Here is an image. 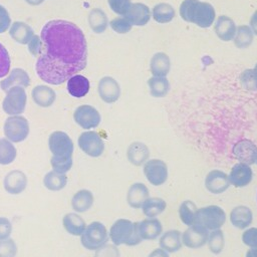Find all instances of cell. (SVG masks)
I'll return each mask as SVG.
<instances>
[{"instance_id": "6da1fadb", "label": "cell", "mask_w": 257, "mask_h": 257, "mask_svg": "<svg viewBox=\"0 0 257 257\" xmlns=\"http://www.w3.org/2000/svg\"><path fill=\"white\" fill-rule=\"evenodd\" d=\"M40 36L43 48L35 68L43 81L59 85L84 69L87 59L86 40L74 23L65 20L48 21Z\"/></svg>"}, {"instance_id": "7a4b0ae2", "label": "cell", "mask_w": 257, "mask_h": 257, "mask_svg": "<svg viewBox=\"0 0 257 257\" xmlns=\"http://www.w3.org/2000/svg\"><path fill=\"white\" fill-rule=\"evenodd\" d=\"M48 147L52 154L50 160L52 169L59 174H65L72 167L73 143L63 132H53L48 139Z\"/></svg>"}, {"instance_id": "3957f363", "label": "cell", "mask_w": 257, "mask_h": 257, "mask_svg": "<svg viewBox=\"0 0 257 257\" xmlns=\"http://www.w3.org/2000/svg\"><path fill=\"white\" fill-rule=\"evenodd\" d=\"M180 15L187 22L208 28L213 24L216 13L210 3L200 0H184L180 6Z\"/></svg>"}, {"instance_id": "277c9868", "label": "cell", "mask_w": 257, "mask_h": 257, "mask_svg": "<svg viewBox=\"0 0 257 257\" xmlns=\"http://www.w3.org/2000/svg\"><path fill=\"white\" fill-rule=\"evenodd\" d=\"M108 237L113 245L120 246H137L143 240L138 231V222L128 219H117L111 225L108 231Z\"/></svg>"}, {"instance_id": "5b68a950", "label": "cell", "mask_w": 257, "mask_h": 257, "mask_svg": "<svg viewBox=\"0 0 257 257\" xmlns=\"http://www.w3.org/2000/svg\"><path fill=\"white\" fill-rule=\"evenodd\" d=\"M226 222V213L220 206L209 205L197 209L195 223L208 231L221 229Z\"/></svg>"}, {"instance_id": "8992f818", "label": "cell", "mask_w": 257, "mask_h": 257, "mask_svg": "<svg viewBox=\"0 0 257 257\" xmlns=\"http://www.w3.org/2000/svg\"><path fill=\"white\" fill-rule=\"evenodd\" d=\"M81 245L90 251H96L106 244L108 241V232L105 226L98 222H91L88 226H86L83 233L80 235Z\"/></svg>"}, {"instance_id": "52a82bcc", "label": "cell", "mask_w": 257, "mask_h": 257, "mask_svg": "<svg viewBox=\"0 0 257 257\" xmlns=\"http://www.w3.org/2000/svg\"><path fill=\"white\" fill-rule=\"evenodd\" d=\"M6 96L3 100V110L10 115H17L24 111L26 106V92L23 87L13 86L6 91Z\"/></svg>"}, {"instance_id": "ba28073f", "label": "cell", "mask_w": 257, "mask_h": 257, "mask_svg": "<svg viewBox=\"0 0 257 257\" xmlns=\"http://www.w3.org/2000/svg\"><path fill=\"white\" fill-rule=\"evenodd\" d=\"M147 181L153 186H162L168 180L169 171L167 164L160 159H149L143 168Z\"/></svg>"}, {"instance_id": "9c48e42d", "label": "cell", "mask_w": 257, "mask_h": 257, "mask_svg": "<svg viewBox=\"0 0 257 257\" xmlns=\"http://www.w3.org/2000/svg\"><path fill=\"white\" fill-rule=\"evenodd\" d=\"M29 134V124L25 117L13 115L4 123V135L10 142L19 143L24 141Z\"/></svg>"}, {"instance_id": "30bf717a", "label": "cell", "mask_w": 257, "mask_h": 257, "mask_svg": "<svg viewBox=\"0 0 257 257\" xmlns=\"http://www.w3.org/2000/svg\"><path fill=\"white\" fill-rule=\"evenodd\" d=\"M77 144L84 154L92 158L101 156L104 151V143L100 136L95 132L88 131L80 134Z\"/></svg>"}, {"instance_id": "8fae6325", "label": "cell", "mask_w": 257, "mask_h": 257, "mask_svg": "<svg viewBox=\"0 0 257 257\" xmlns=\"http://www.w3.org/2000/svg\"><path fill=\"white\" fill-rule=\"evenodd\" d=\"M209 231L204 227L193 224L182 233V243L189 249H199L207 244Z\"/></svg>"}, {"instance_id": "7c38bea8", "label": "cell", "mask_w": 257, "mask_h": 257, "mask_svg": "<svg viewBox=\"0 0 257 257\" xmlns=\"http://www.w3.org/2000/svg\"><path fill=\"white\" fill-rule=\"evenodd\" d=\"M73 118L75 122L84 130L98 126L101 119L99 112L93 106L87 104L78 106L73 113Z\"/></svg>"}, {"instance_id": "4fadbf2b", "label": "cell", "mask_w": 257, "mask_h": 257, "mask_svg": "<svg viewBox=\"0 0 257 257\" xmlns=\"http://www.w3.org/2000/svg\"><path fill=\"white\" fill-rule=\"evenodd\" d=\"M205 188L214 195H219L227 191L230 187L228 175L221 170H212L205 177Z\"/></svg>"}, {"instance_id": "5bb4252c", "label": "cell", "mask_w": 257, "mask_h": 257, "mask_svg": "<svg viewBox=\"0 0 257 257\" xmlns=\"http://www.w3.org/2000/svg\"><path fill=\"white\" fill-rule=\"evenodd\" d=\"M232 153L234 157L240 161V163H244L250 166L256 162L257 146L252 141L243 139L238 141L233 146Z\"/></svg>"}, {"instance_id": "9a60e30c", "label": "cell", "mask_w": 257, "mask_h": 257, "mask_svg": "<svg viewBox=\"0 0 257 257\" xmlns=\"http://www.w3.org/2000/svg\"><path fill=\"white\" fill-rule=\"evenodd\" d=\"M230 185L235 188H243L248 186L253 180V171L251 167L244 163L235 164L228 175Z\"/></svg>"}, {"instance_id": "2e32d148", "label": "cell", "mask_w": 257, "mask_h": 257, "mask_svg": "<svg viewBox=\"0 0 257 257\" xmlns=\"http://www.w3.org/2000/svg\"><path fill=\"white\" fill-rule=\"evenodd\" d=\"M138 231L142 240L153 241L163 233V225L158 218H147L138 222Z\"/></svg>"}, {"instance_id": "e0dca14e", "label": "cell", "mask_w": 257, "mask_h": 257, "mask_svg": "<svg viewBox=\"0 0 257 257\" xmlns=\"http://www.w3.org/2000/svg\"><path fill=\"white\" fill-rule=\"evenodd\" d=\"M231 224L240 230H245L253 222V213L251 209L244 205H239L234 207L229 215Z\"/></svg>"}, {"instance_id": "ac0fdd59", "label": "cell", "mask_w": 257, "mask_h": 257, "mask_svg": "<svg viewBox=\"0 0 257 257\" xmlns=\"http://www.w3.org/2000/svg\"><path fill=\"white\" fill-rule=\"evenodd\" d=\"M150 198V191L143 183H134L126 193V202L133 209L142 208L143 204Z\"/></svg>"}, {"instance_id": "d6986e66", "label": "cell", "mask_w": 257, "mask_h": 257, "mask_svg": "<svg viewBox=\"0 0 257 257\" xmlns=\"http://www.w3.org/2000/svg\"><path fill=\"white\" fill-rule=\"evenodd\" d=\"M27 186L26 175L19 171L14 170L9 172L4 178V189L6 192L12 195L22 193Z\"/></svg>"}, {"instance_id": "ffe728a7", "label": "cell", "mask_w": 257, "mask_h": 257, "mask_svg": "<svg viewBox=\"0 0 257 257\" xmlns=\"http://www.w3.org/2000/svg\"><path fill=\"white\" fill-rule=\"evenodd\" d=\"M98 93L103 101L107 103H112L116 101L119 97V85L112 77L105 76L101 78L98 83Z\"/></svg>"}, {"instance_id": "44dd1931", "label": "cell", "mask_w": 257, "mask_h": 257, "mask_svg": "<svg viewBox=\"0 0 257 257\" xmlns=\"http://www.w3.org/2000/svg\"><path fill=\"white\" fill-rule=\"evenodd\" d=\"M123 17H125L132 25L144 26L149 22L151 12L147 5L143 3H134Z\"/></svg>"}, {"instance_id": "7402d4cb", "label": "cell", "mask_w": 257, "mask_h": 257, "mask_svg": "<svg viewBox=\"0 0 257 257\" xmlns=\"http://www.w3.org/2000/svg\"><path fill=\"white\" fill-rule=\"evenodd\" d=\"M160 248L164 249L168 253H175L182 249V234L179 230H168L162 233L159 240Z\"/></svg>"}, {"instance_id": "603a6c76", "label": "cell", "mask_w": 257, "mask_h": 257, "mask_svg": "<svg viewBox=\"0 0 257 257\" xmlns=\"http://www.w3.org/2000/svg\"><path fill=\"white\" fill-rule=\"evenodd\" d=\"M126 156L128 162L137 167L144 165L150 157V151L148 147L140 142H135L131 144L126 151Z\"/></svg>"}, {"instance_id": "cb8c5ba5", "label": "cell", "mask_w": 257, "mask_h": 257, "mask_svg": "<svg viewBox=\"0 0 257 257\" xmlns=\"http://www.w3.org/2000/svg\"><path fill=\"white\" fill-rule=\"evenodd\" d=\"M236 29V25L231 18L226 15H221L218 17L215 24V32L221 40H232L235 37Z\"/></svg>"}, {"instance_id": "d4e9b609", "label": "cell", "mask_w": 257, "mask_h": 257, "mask_svg": "<svg viewBox=\"0 0 257 257\" xmlns=\"http://www.w3.org/2000/svg\"><path fill=\"white\" fill-rule=\"evenodd\" d=\"M30 79L25 70L21 68H15L11 71L7 78L1 81L0 86L4 91H7L9 88L17 85H21L22 87H27L29 85Z\"/></svg>"}, {"instance_id": "484cf974", "label": "cell", "mask_w": 257, "mask_h": 257, "mask_svg": "<svg viewBox=\"0 0 257 257\" xmlns=\"http://www.w3.org/2000/svg\"><path fill=\"white\" fill-rule=\"evenodd\" d=\"M171 68V62L169 56L164 52L156 53L150 63V69L154 76L165 77Z\"/></svg>"}, {"instance_id": "4316f807", "label": "cell", "mask_w": 257, "mask_h": 257, "mask_svg": "<svg viewBox=\"0 0 257 257\" xmlns=\"http://www.w3.org/2000/svg\"><path fill=\"white\" fill-rule=\"evenodd\" d=\"M93 195L89 190H79L73 195L71 199L72 209L78 213L86 212L93 205Z\"/></svg>"}, {"instance_id": "83f0119b", "label": "cell", "mask_w": 257, "mask_h": 257, "mask_svg": "<svg viewBox=\"0 0 257 257\" xmlns=\"http://www.w3.org/2000/svg\"><path fill=\"white\" fill-rule=\"evenodd\" d=\"M62 225L64 229L73 236H80L86 228L84 220L75 213H67L62 219Z\"/></svg>"}, {"instance_id": "f1b7e54d", "label": "cell", "mask_w": 257, "mask_h": 257, "mask_svg": "<svg viewBox=\"0 0 257 257\" xmlns=\"http://www.w3.org/2000/svg\"><path fill=\"white\" fill-rule=\"evenodd\" d=\"M67 90L74 97H82L89 90V81L80 74H75L67 80Z\"/></svg>"}, {"instance_id": "f546056e", "label": "cell", "mask_w": 257, "mask_h": 257, "mask_svg": "<svg viewBox=\"0 0 257 257\" xmlns=\"http://www.w3.org/2000/svg\"><path fill=\"white\" fill-rule=\"evenodd\" d=\"M32 98L36 104L42 107L50 106L55 100V92L46 85H37L33 88Z\"/></svg>"}, {"instance_id": "4dcf8cb0", "label": "cell", "mask_w": 257, "mask_h": 257, "mask_svg": "<svg viewBox=\"0 0 257 257\" xmlns=\"http://www.w3.org/2000/svg\"><path fill=\"white\" fill-rule=\"evenodd\" d=\"M11 37L18 43L26 44L29 43L34 33L32 28L24 22H14L10 28Z\"/></svg>"}, {"instance_id": "1f68e13d", "label": "cell", "mask_w": 257, "mask_h": 257, "mask_svg": "<svg viewBox=\"0 0 257 257\" xmlns=\"http://www.w3.org/2000/svg\"><path fill=\"white\" fill-rule=\"evenodd\" d=\"M167 208L164 199L158 197H150L142 206V211L147 218H156L161 215Z\"/></svg>"}, {"instance_id": "d6a6232c", "label": "cell", "mask_w": 257, "mask_h": 257, "mask_svg": "<svg viewBox=\"0 0 257 257\" xmlns=\"http://www.w3.org/2000/svg\"><path fill=\"white\" fill-rule=\"evenodd\" d=\"M67 183V177L65 174H59L54 171L48 172L43 178V184L46 189L50 191L62 190Z\"/></svg>"}, {"instance_id": "836d02e7", "label": "cell", "mask_w": 257, "mask_h": 257, "mask_svg": "<svg viewBox=\"0 0 257 257\" xmlns=\"http://www.w3.org/2000/svg\"><path fill=\"white\" fill-rule=\"evenodd\" d=\"M195 203L191 200H185L179 207V218L188 227L195 223V215L197 211Z\"/></svg>"}, {"instance_id": "e575fe53", "label": "cell", "mask_w": 257, "mask_h": 257, "mask_svg": "<svg viewBox=\"0 0 257 257\" xmlns=\"http://www.w3.org/2000/svg\"><path fill=\"white\" fill-rule=\"evenodd\" d=\"M148 84L150 92L154 97H163L170 89V83L166 77L153 76L148 80Z\"/></svg>"}, {"instance_id": "d590c367", "label": "cell", "mask_w": 257, "mask_h": 257, "mask_svg": "<svg viewBox=\"0 0 257 257\" xmlns=\"http://www.w3.org/2000/svg\"><path fill=\"white\" fill-rule=\"evenodd\" d=\"M153 17L159 23H168L175 17V10L168 3H159L153 8Z\"/></svg>"}, {"instance_id": "8d00e7d4", "label": "cell", "mask_w": 257, "mask_h": 257, "mask_svg": "<svg viewBox=\"0 0 257 257\" xmlns=\"http://www.w3.org/2000/svg\"><path fill=\"white\" fill-rule=\"evenodd\" d=\"M17 151L7 139H0V165H9L16 159Z\"/></svg>"}, {"instance_id": "74e56055", "label": "cell", "mask_w": 257, "mask_h": 257, "mask_svg": "<svg viewBox=\"0 0 257 257\" xmlns=\"http://www.w3.org/2000/svg\"><path fill=\"white\" fill-rule=\"evenodd\" d=\"M88 22H89L91 29L95 33L103 32L107 26L106 15L100 9H93L90 12V14L88 16Z\"/></svg>"}, {"instance_id": "f35d334b", "label": "cell", "mask_w": 257, "mask_h": 257, "mask_svg": "<svg viewBox=\"0 0 257 257\" xmlns=\"http://www.w3.org/2000/svg\"><path fill=\"white\" fill-rule=\"evenodd\" d=\"M253 41V32L247 25H241L236 29L234 43L238 48H247Z\"/></svg>"}, {"instance_id": "ab89813d", "label": "cell", "mask_w": 257, "mask_h": 257, "mask_svg": "<svg viewBox=\"0 0 257 257\" xmlns=\"http://www.w3.org/2000/svg\"><path fill=\"white\" fill-rule=\"evenodd\" d=\"M207 244L213 254H220L225 246V237L221 229L209 232Z\"/></svg>"}, {"instance_id": "60d3db41", "label": "cell", "mask_w": 257, "mask_h": 257, "mask_svg": "<svg viewBox=\"0 0 257 257\" xmlns=\"http://www.w3.org/2000/svg\"><path fill=\"white\" fill-rule=\"evenodd\" d=\"M17 254V246L13 239L7 238L0 240V257H15Z\"/></svg>"}, {"instance_id": "b9f144b4", "label": "cell", "mask_w": 257, "mask_h": 257, "mask_svg": "<svg viewBox=\"0 0 257 257\" xmlns=\"http://www.w3.org/2000/svg\"><path fill=\"white\" fill-rule=\"evenodd\" d=\"M110 9L118 14V15H125L132 5L131 0H107Z\"/></svg>"}, {"instance_id": "7bdbcfd3", "label": "cell", "mask_w": 257, "mask_h": 257, "mask_svg": "<svg viewBox=\"0 0 257 257\" xmlns=\"http://www.w3.org/2000/svg\"><path fill=\"white\" fill-rule=\"evenodd\" d=\"M241 239L244 245L250 248H257V228L252 227L245 229L242 233Z\"/></svg>"}, {"instance_id": "ee69618b", "label": "cell", "mask_w": 257, "mask_h": 257, "mask_svg": "<svg viewBox=\"0 0 257 257\" xmlns=\"http://www.w3.org/2000/svg\"><path fill=\"white\" fill-rule=\"evenodd\" d=\"M110 27L117 33H126L132 29V24L125 17H117L109 22Z\"/></svg>"}, {"instance_id": "f6af8a7d", "label": "cell", "mask_w": 257, "mask_h": 257, "mask_svg": "<svg viewBox=\"0 0 257 257\" xmlns=\"http://www.w3.org/2000/svg\"><path fill=\"white\" fill-rule=\"evenodd\" d=\"M241 83L242 85L249 90H256L257 89V80L254 76L253 69H247L243 71L241 74Z\"/></svg>"}, {"instance_id": "bcb514c9", "label": "cell", "mask_w": 257, "mask_h": 257, "mask_svg": "<svg viewBox=\"0 0 257 257\" xmlns=\"http://www.w3.org/2000/svg\"><path fill=\"white\" fill-rule=\"evenodd\" d=\"M10 69V57L7 49L0 43V78L8 74Z\"/></svg>"}, {"instance_id": "7dc6e473", "label": "cell", "mask_w": 257, "mask_h": 257, "mask_svg": "<svg viewBox=\"0 0 257 257\" xmlns=\"http://www.w3.org/2000/svg\"><path fill=\"white\" fill-rule=\"evenodd\" d=\"M94 257H120V253L117 246L113 244H105L96 250Z\"/></svg>"}, {"instance_id": "c3c4849f", "label": "cell", "mask_w": 257, "mask_h": 257, "mask_svg": "<svg viewBox=\"0 0 257 257\" xmlns=\"http://www.w3.org/2000/svg\"><path fill=\"white\" fill-rule=\"evenodd\" d=\"M12 231V224L10 220L5 217H0V240L9 238Z\"/></svg>"}, {"instance_id": "681fc988", "label": "cell", "mask_w": 257, "mask_h": 257, "mask_svg": "<svg viewBox=\"0 0 257 257\" xmlns=\"http://www.w3.org/2000/svg\"><path fill=\"white\" fill-rule=\"evenodd\" d=\"M10 23L11 19L7 10L2 5H0V33L5 32L10 26Z\"/></svg>"}, {"instance_id": "f907efd6", "label": "cell", "mask_w": 257, "mask_h": 257, "mask_svg": "<svg viewBox=\"0 0 257 257\" xmlns=\"http://www.w3.org/2000/svg\"><path fill=\"white\" fill-rule=\"evenodd\" d=\"M29 51L37 56L38 54L41 53L42 51V48H43V44H42V41L39 39V37L37 35H33V37L31 38V40L29 41Z\"/></svg>"}, {"instance_id": "816d5d0a", "label": "cell", "mask_w": 257, "mask_h": 257, "mask_svg": "<svg viewBox=\"0 0 257 257\" xmlns=\"http://www.w3.org/2000/svg\"><path fill=\"white\" fill-rule=\"evenodd\" d=\"M148 257H170V256H169V253L167 251H165L164 249L157 248V249H154L148 255Z\"/></svg>"}, {"instance_id": "f5cc1de1", "label": "cell", "mask_w": 257, "mask_h": 257, "mask_svg": "<svg viewBox=\"0 0 257 257\" xmlns=\"http://www.w3.org/2000/svg\"><path fill=\"white\" fill-rule=\"evenodd\" d=\"M250 27H251V30L254 34L257 35V10L253 13V15L251 16V19H250Z\"/></svg>"}, {"instance_id": "db71d44e", "label": "cell", "mask_w": 257, "mask_h": 257, "mask_svg": "<svg viewBox=\"0 0 257 257\" xmlns=\"http://www.w3.org/2000/svg\"><path fill=\"white\" fill-rule=\"evenodd\" d=\"M245 257H257V248H250L247 250Z\"/></svg>"}, {"instance_id": "11a10c76", "label": "cell", "mask_w": 257, "mask_h": 257, "mask_svg": "<svg viewBox=\"0 0 257 257\" xmlns=\"http://www.w3.org/2000/svg\"><path fill=\"white\" fill-rule=\"evenodd\" d=\"M25 1L31 5H38V4L42 3L44 0H25Z\"/></svg>"}, {"instance_id": "9f6ffc18", "label": "cell", "mask_w": 257, "mask_h": 257, "mask_svg": "<svg viewBox=\"0 0 257 257\" xmlns=\"http://www.w3.org/2000/svg\"><path fill=\"white\" fill-rule=\"evenodd\" d=\"M253 73H254V76H255V78H256V80H257V63H256V65H255L254 69H253Z\"/></svg>"}, {"instance_id": "6f0895ef", "label": "cell", "mask_w": 257, "mask_h": 257, "mask_svg": "<svg viewBox=\"0 0 257 257\" xmlns=\"http://www.w3.org/2000/svg\"><path fill=\"white\" fill-rule=\"evenodd\" d=\"M255 163H256V164H257V158H256V162H255Z\"/></svg>"}]
</instances>
